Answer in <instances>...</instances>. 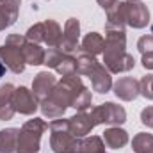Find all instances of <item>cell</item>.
I'll use <instances>...</instances> for the list:
<instances>
[{
	"mask_svg": "<svg viewBox=\"0 0 153 153\" xmlns=\"http://www.w3.org/2000/svg\"><path fill=\"white\" fill-rule=\"evenodd\" d=\"M103 66L111 73H126L134 70L135 59L126 52L125 30L105 29V48H103Z\"/></svg>",
	"mask_w": 153,
	"mask_h": 153,
	"instance_id": "cell-2",
	"label": "cell"
},
{
	"mask_svg": "<svg viewBox=\"0 0 153 153\" xmlns=\"http://www.w3.org/2000/svg\"><path fill=\"white\" fill-rule=\"evenodd\" d=\"M20 128H4L0 130V153H16Z\"/></svg>",
	"mask_w": 153,
	"mask_h": 153,
	"instance_id": "cell-20",
	"label": "cell"
},
{
	"mask_svg": "<svg viewBox=\"0 0 153 153\" xmlns=\"http://www.w3.org/2000/svg\"><path fill=\"white\" fill-rule=\"evenodd\" d=\"M141 64H143V68H144V70H153V52L143 53Z\"/></svg>",
	"mask_w": 153,
	"mask_h": 153,
	"instance_id": "cell-32",
	"label": "cell"
},
{
	"mask_svg": "<svg viewBox=\"0 0 153 153\" xmlns=\"http://www.w3.org/2000/svg\"><path fill=\"white\" fill-rule=\"evenodd\" d=\"M57 82H59L57 76H53L50 71H39L38 75L34 76V80H32V93L36 94V98L39 102H43L53 91Z\"/></svg>",
	"mask_w": 153,
	"mask_h": 153,
	"instance_id": "cell-12",
	"label": "cell"
},
{
	"mask_svg": "<svg viewBox=\"0 0 153 153\" xmlns=\"http://www.w3.org/2000/svg\"><path fill=\"white\" fill-rule=\"evenodd\" d=\"M76 153H105V143L98 135L91 137H82Z\"/></svg>",
	"mask_w": 153,
	"mask_h": 153,
	"instance_id": "cell-23",
	"label": "cell"
},
{
	"mask_svg": "<svg viewBox=\"0 0 153 153\" xmlns=\"http://www.w3.org/2000/svg\"><path fill=\"white\" fill-rule=\"evenodd\" d=\"M14 85L5 84L0 87V121H9L16 114L14 105H13V94H14Z\"/></svg>",
	"mask_w": 153,
	"mask_h": 153,
	"instance_id": "cell-16",
	"label": "cell"
},
{
	"mask_svg": "<svg viewBox=\"0 0 153 153\" xmlns=\"http://www.w3.org/2000/svg\"><path fill=\"white\" fill-rule=\"evenodd\" d=\"M132 148L135 153H153V135L141 132L132 139Z\"/></svg>",
	"mask_w": 153,
	"mask_h": 153,
	"instance_id": "cell-24",
	"label": "cell"
},
{
	"mask_svg": "<svg viewBox=\"0 0 153 153\" xmlns=\"http://www.w3.org/2000/svg\"><path fill=\"white\" fill-rule=\"evenodd\" d=\"M141 123L148 128H153V107H146L141 111Z\"/></svg>",
	"mask_w": 153,
	"mask_h": 153,
	"instance_id": "cell-31",
	"label": "cell"
},
{
	"mask_svg": "<svg viewBox=\"0 0 153 153\" xmlns=\"http://www.w3.org/2000/svg\"><path fill=\"white\" fill-rule=\"evenodd\" d=\"M112 73L103 66V64H100L96 70H94V73L89 76L91 78V87H93V91H96V93H100V94H105V93H109L111 89H112Z\"/></svg>",
	"mask_w": 153,
	"mask_h": 153,
	"instance_id": "cell-15",
	"label": "cell"
},
{
	"mask_svg": "<svg viewBox=\"0 0 153 153\" xmlns=\"http://www.w3.org/2000/svg\"><path fill=\"white\" fill-rule=\"evenodd\" d=\"M91 103H93V93L85 87V89H82L78 94H76L75 102H73V109H75L76 112H80V111H87L89 107H91Z\"/></svg>",
	"mask_w": 153,
	"mask_h": 153,
	"instance_id": "cell-26",
	"label": "cell"
},
{
	"mask_svg": "<svg viewBox=\"0 0 153 153\" xmlns=\"http://www.w3.org/2000/svg\"><path fill=\"white\" fill-rule=\"evenodd\" d=\"M45 53L46 52L39 46L38 43L25 41V45H23V57H25L27 64H32V66L45 64Z\"/></svg>",
	"mask_w": 153,
	"mask_h": 153,
	"instance_id": "cell-21",
	"label": "cell"
},
{
	"mask_svg": "<svg viewBox=\"0 0 153 153\" xmlns=\"http://www.w3.org/2000/svg\"><path fill=\"white\" fill-rule=\"evenodd\" d=\"M52 135H50V148L53 153H76L80 139L70 132L68 119H52L48 125Z\"/></svg>",
	"mask_w": 153,
	"mask_h": 153,
	"instance_id": "cell-3",
	"label": "cell"
},
{
	"mask_svg": "<svg viewBox=\"0 0 153 153\" xmlns=\"http://www.w3.org/2000/svg\"><path fill=\"white\" fill-rule=\"evenodd\" d=\"M128 2H141V0H128Z\"/></svg>",
	"mask_w": 153,
	"mask_h": 153,
	"instance_id": "cell-35",
	"label": "cell"
},
{
	"mask_svg": "<svg viewBox=\"0 0 153 153\" xmlns=\"http://www.w3.org/2000/svg\"><path fill=\"white\" fill-rule=\"evenodd\" d=\"M82 89H85V85L78 75L62 76L57 82V85L53 87V91L43 102H39V109H41L43 117H48V119L62 117L66 109L73 105L76 94Z\"/></svg>",
	"mask_w": 153,
	"mask_h": 153,
	"instance_id": "cell-1",
	"label": "cell"
},
{
	"mask_svg": "<svg viewBox=\"0 0 153 153\" xmlns=\"http://www.w3.org/2000/svg\"><path fill=\"white\" fill-rule=\"evenodd\" d=\"M78 39H80V22L76 18H70L64 23L62 39H61V50L64 53H73L78 48Z\"/></svg>",
	"mask_w": 153,
	"mask_h": 153,
	"instance_id": "cell-10",
	"label": "cell"
},
{
	"mask_svg": "<svg viewBox=\"0 0 153 153\" xmlns=\"http://www.w3.org/2000/svg\"><path fill=\"white\" fill-rule=\"evenodd\" d=\"M137 50L141 53H148V52H153V34H148V36H143L137 41Z\"/></svg>",
	"mask_w": 153,
	"mask_h": 153,
	"instance_id": "cell-30",
	"label": "cell"
},
{
	"mask_svg": "<svg viewBox=\"0 0 153 153\" xmlns=\"http://www.w3.org/2000/svg\"><path fill=\"white\" fill-rule=\"evenodd\" d=\"M98 66H100V62L96 61L94 55L80 53L76 57V75L78 76H91Z\"/></svg>",
	"mask_w": 153,
	"mask_h": 153,
	"instance_id": "cell-22",
	"label": "cell"
},
{
	"mask_svg": "<svg viewBox=\"0 0 153 153\" xmlns=\"http://www.w3.org/2000/svg\"><path fill=\"white\" fill-rule=\"evenodd\" d=\"M64 52L61 50V48H48L46 50V53H45V64L48 66V68H57L59 64H61V61L64 59Z\"/></svg>",
	"mask_w": 153,
	"mask_h": 153,
	"instance_id": "cell-27",
	"label": "cell"
},
{
	"mask_svg": "<svg viewBox=\"0 0 153 153\" xmlns=\"http://www.w3.org/2000/svg\"><path fill=\"white\" fill-rule=\"evenodd\" d=\"M126 27V2H116L114 5L107 11V22L105 29H116L125 30Z\"/></svg>",
	"mask_w": 153,
	"mask_h": 153,
	"instance_id": "cell-14",
	"label": "cell"
},
{
	"mask_svg": "<svg viewBox=\"0 0 153 153\" xmlns=\"http://www.w3.org/2000/svg\"><path fill=\"white\" fill-rule=\"evenodd\" d=\"M46 128L48 125L41 117H34L23 123V126L20 128V135H18L16 153H38L39 144H41V135L46 132Z\"/></svg>",
	"mask_w": 153,
	"mask_h": 153,
	"instance_id": "cell-5",
	"label": "cell"
},
{
	"mask_svg": "<svg viewBox=\"0 0 153 153\" xmlns=\"http://www.w3.org/2000/svg\"><path fill=\"white\" fill-rule=\"evenodd\" d=\"M13 105H14L16 112H20L23 116H32L39 109V100L30 89H27L25 85H20V87L14 89Z\"/></svg>",
	"mask_w": 153,
	"mask_h": 153,
	"instance_id": "cell-7",
	"label": "cell"
},
{
	"mask_svg": "<svg viewBox=\"0 0 153 153\" xmlns=\"http://www.w3.org/2000/svg\"><path fill=\"white\" fill-rule=\"evenodd\" d=\"M55 71H57L59 75H62V76L76 75V59L75 57H71L70 53H66L64 59L61 61V64L55 68Z\"/></svg>",
	"mask_w": 153,
	"mask_h": 153,
	"instance_id": "cell-25",
	"label": "cell"
},
{
	"mask_svg": "<svg viewBox=\"0 0 153 153\" xmlns=\"http://www.w3.org/2000/svg\"><path fill=\"white\" fill-rule=\"evenodd\" d=\"M91 114L96 121V126L98 125H111V126H119L126 121V111L112 102H107V103H102L98 107H93L91 109Z\"/></svg>",
	"mask_w": 153,
	"mask_h": 153,
	"instance_id": "cell-6",
	"label": "cell"
},
{
	"mask_svg": "<svg viewBox=\"0 0 153 153\" xmlns=\"http://www.w3.org/2000/svg\"><path fill=\"white\" fill-rule=\"evenodd\" d=\"M4 73H5V66H4V62L0 61V78L4 76Z\"/></svg>",
	"mask_w": 153,
	"mask_h": 153,
	"instance_id": "cell-34",
	"label": "cell"
},
{
	"mask_svg": "<svg viewBox=\"0 0 153 153\" xmlns=\"http://www.w3.org/2000/svg\"><path fill=\"white\" fill-rule=\"evenodd\" d=\"M150 23V11L143 2L126 0V25L132 29H144Z\"/></svg>",
	"mask_w": 153,
	"mask_h": 153,
	"instance_id": "cell-8",
	"label": "cell"
},
{
	"mask_svg": "<svg viewBox=\"0 0 153 153\" xmlns=\"http://www.w3.org/2000/svg\"><path fill=\"white\" fill-rule=\"evenodd\" d=\"M25 38L27 41H32V43H43V22L41 23H34L29 30H27V34H25Z\"/></svg>",
	"mask_w": 153,
	"mask_h": 153,
	"instance_id": "cell-29",
	"label": "cell"
},
{
	"mask_svg": "<svg viewBox=\"0 0 153 153\" xmlns=\"http://www.w3.org/2000/svg\"><path fill=\"white\" fill-rule=\"evenodd\" d=\"M61 39H62V29L61 25L48 18L43 22V43L48 46V48H59L61 46Z\"/></svg>",
	"mask_w": 153,
	"mask_h": 153,
	"instance_id": "cell-17",
	"label": "cell"
},
{
	"mask_svg": "<svg viewBox=\"0 0 153 153\" xmlns=\"http://www.w3.org/2000/svg\"><path fill=\"white\" fill-rule=\"evenodd\" d=\"M102 139H103L105 146H107V148H112V150H121V148H125V146L128 144V141H130L126 130H123V128H119V126H111V128H107V130L103 132V137H102Z\"/></svg>",
	"mask_w": 153,
	"mask_h": 153,
	"instance_id": "cell-18",
	"label": "cell"
},
{
	"mask_svg": "<svg viewBox=\"0 0 153 153\" xmlns=\"http://www.w3.org/2000/svg\"><path fill=\"white\" fill-rule=\"evenodd\" d=\"M68 123H70V132L78 139H82L87 134H91V130L96 126V121H94V117L91 114V111L76 112L75 116L68 117Z\"/></svg>",
	"mask_w": 153,
	"mask_h": 153,
	"instance_id": "cell-9",
	"label": "cell"
},
{
	"mask_svg": "<svg viewBox=\"0 0 153 153\" xmlns=\"http://www.w3.org/2000/svg\"><path fill=\"white\" fill-rule=\"evenodd\" d=\"M27 38L20 36V34H9L4 46L0 48V61L4 62V66L7 70H11L13 73H23L25 70V57H23V45Z\"/></svg>",
	"mask_w": 153,
	"mask_h": 153,
	"instance_id": "cell-4",
	"label": "cell"
},
{
	"mask_svg": "<svg viewBox=\"0 0 153 153\" xmlns=\"http://www.w3.org/2000/svg\"><path fill=\"white\" fill-rule=\"evenodd\" d=\"M103 48H105V39L102 34L98 32H89L85 34L82 43H80V50L82 53H89V55H100L103 53Z\"/></svg>",
	"mask_w": 153,
	"mask_h": 153,
	"instance_id": "cell-19",
	"label": "cell"
},
{
	"mask_svg": "<svg viewBox=\"0 0 153 153\" xmlns=\"http://www.w3.org/2000/svg\"><path fill=\"white\" fill-rule=\"evenodd\" d=\"M112 89H114V94L123 102H134L141 94L139 80H135L134 76H121L112 84Z\"/></svg>",
	"mask_w": 153,
	"mask_h": 153,
	"instance_id": "cell-11",
	"label": "cell"
},
{
	"mask_svg": "<svg viewBox=\"0 0 153 153\" xmlns=\"http://www.w3.org/2000/svg\"><path fill=\"white\" fill-rule=\"evenodd\" d=\"M22 0H0V30L14 25L20 14Z\"/></svg>",
	"mask_w": 153,
	"mask_h": 153,
	"instance_id": "cell-13",
	"label": "cell"
},
{
	"mask_svg": "<svg viewBox=\"0 0 153 153\" xmlns=\"http://www.w3.org/2000/svg\"><path fill=\"white\" fill-rule=\"evenodd\" d=\"M96 2L100 4V7H102V9H105V11H109V9H111V7L114 5V4L117 2V0H96Z\"/></svg>",
	"mask_w": 153,
	"mask_h": 153,
	"instance_id": "cell-33",
	"label": "cell"
},
{
	"mask_svg": "<svg viewBox=\"0 0 153 153\" xmlns=\"http://www.w3.org/2000/svg\"><path fill=\"white\" fill-rule=\"evenodd\" d=\"M139 89L141 94L146 100H153V75H146L139 80Z\"/></svg>",
	"mask_w": 153,
	"mask_h": 153,
	"instance_id": "cell-28",
	"label": "cell"
}]
</instances>
